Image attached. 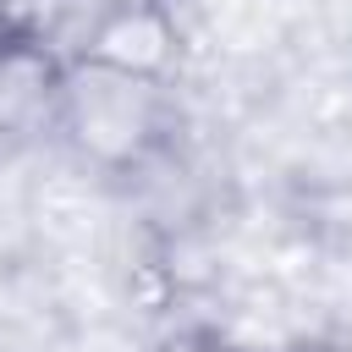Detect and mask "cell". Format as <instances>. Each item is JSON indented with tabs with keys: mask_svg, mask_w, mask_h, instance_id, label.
I'll return each instance as SVG.
<instances>
[{
	"mask_svg": "<svg viewBox=\"0 0 352 352\" xmlns=\"http://www.w3.org/2000/svg\"><path fill=\"white\" fill-rule=\"evenodd\" d=\"M55 132L66 138V148L82 165H94L104 176H126L160 154V143L170 132V94L160 82H138V77L66 55Z\"/></svg>",
	"mask_w": 352,
	"mask_h": 352,
	"instance_id": "1",
	"label": "cell"
},
{
	"mask_svg": "<svg viewBox=\"0 0 352 352\" xmlns=\"http://www.w3.org/2000/svg\"><path fill=\"white\" fill-rule=\"evenodd\" d=\"M72 60L165 88L182 66V28L165 0H104L94 11V22L82 28Z\"/></svg>",
	"mask_w": 352,
	"mask_h": 352,
	"instance_id": "2",
	"label": "cell"
},
{
	"mask_svg": "<svg viewBox=\"0 0 352 352\" xmlns=\"http://www.w3.org/2000/svg\"><path fill=\"white\" fill-rule=\"evenodd\" d=\"M60 77H66V55H55L44 33L6 38L0 44V132L55 126Z\"/></svg>",
	"mask_w": 352,
	"mask_h": 352,
	"instance_id": "3",
	"label": "cell"
},
{
	"mask_svg": "<svg viewBox=\"0 0 352 352\" xmlns=\"http://www.w3.org/2000/svg\"><path fill=\"white\" fill-rule=\"evenodd\" d=\"M44 11H50V0H0V44L44 33Z\"/></svg>",
	"mask_w": 352,
	"mask_h": 352,
	"instance_id": "4",
	"label": "cell"
},
{
	"mask_svg": "<svg viewBox=\"0 0 352 352\" xmlns=\"http://www.w3.org/2000/svg\"><path fill=\"white\" fill-rule=\"evenodd\" d=\"M154 352H226L209 330H182V336H170V341H160Z\"/></svg>",
	"mask_w": 352,
	"mask_h": 352,
	"instance_id": "5",
	"label": "cell"
}]
</instances>
